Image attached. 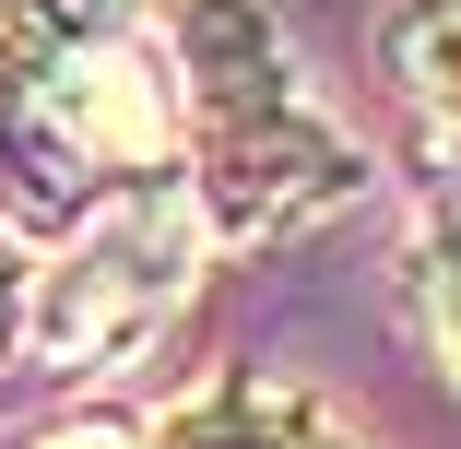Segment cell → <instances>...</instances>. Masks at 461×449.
I'll list each match as a JSON object with an SVG mask.
<instances>
[{"label": "cell", "instance_id": "cell-1", "mask_svg": "<svg viewBox=\"0 0 461 449\" xmlns=\"http://www.w3.org/2000/svg\"><path fill=\"white\" fill-rule=\"evenodd\" d=\"M166 59H177V190H190L202 237L272 248L366 202V142L308 95L260 0H190Z\"/></svg>", "mask_w": 461, "mask_h": 449}, {"label": "cell", "instance_id": "cell-2", "mask_svg": "<svg viewBox=\"0 0 461 449\" xmlns=\"http://www.w3.org/2000/svg\"><path fill=\"white\" fill-rule=\"evenodd\" d=\"M190 273H202V213L177 190V166L119 177V190H95V213H83L48 260H24L13 343L36 367H59V379L107 367V355H131L142 331H166V308L190 296Z\"/></svg>", "mask_w": 461, "mask_h": 449}, {"label": "cell", "instance_id": "cell-3", "mask_svg": "<svg viewBox=\"0 0 461 449\" xmlns=\"http://www.w3.org/2000/svg\"><path fill=\"white\" fill-rule=\"evenodd\" d=\"M24 130L59 154V166H83V177H154V166H177V59H166V36L142 24V13H95L83 36H59L36 71H24Z\"/></svg>", "mask_w": 461, "mask_h": 449}, {"label": "cell", "instance_id": "cell-4", "mask_svg": "<svg viewBox=\"0 0 461 449\" xmlns=\"http://www.w3.org/2000/svg\"><path fill=\"white\" fill-rule=\"evenodd\" d=\"M142 449H355L308 391H285V379H213V391H190Z\"/></svg>", "mask_w": 461, "mask_h": 449}, {"label": "cell", "instance_id": "cell-5", "mask_svg": "<svg viewBox=\"0 0 461 449\" xmlns=\"http://www.w3.org/2000/svg\"><path fill=\"white\" fill-rule=\"evenodd\" d=\"M379 71L402 83V107H414L438 142H461V0H391Z\"/></svg>", "mask_w": 461, "mask_h": 449}, {"label": "cell", "instance_id": "cell-6", "mask_svg": "<svg viewBox=\"0 0 461 449\" xmlns=\"http://www.w3.org/2000/svg\"><path fill=\"white\" fill-rule=\"evenodd\" d=\"M95 13H131V0H0V95H24V71L59 36H83Z\"/></svg>", "mask_w": 461, "mask_h": 449}, {"label": "cell", "instance_id": "cell-7", "mask_svg": "<svg viewBox=\"0 0 461 449\" xmlns=\"http://www.w3.org/2000/svg\"><path fill=\"white\" fill-rule=\"evenodd\" d=\"M426 343H438V367H449V391H461V225L426 248Z\"/></svg>", "mask_w": 461, "mask_h": 449}, {"label": "cell", "instance_id": "cell-8", "mask_svg": "<svg viewBox=\"0 0 461 449\" xmlns=\"http://www.w3.org/2000/svg\"><path fill=\"white\" fill-rule=\"evenodd\" d=\"M24 449H142L131 426H107V414H71V426H36Z\"/></svg>", "mask_w": 461, "mask_h": 449}, {"label": "cell", "instance_id": "cell-9", "mask_svg": "<svg viewBox=\"0 0 461 449\" xmlns=\"http://www.w3.org/2000/svg\"><path fill=\"white\" fill-rule=\"evenodd\" d=\"M13 308H24V248L0 237V343H13Z\"/></svg>", "mask_w": 461, "mask_h": 449}]
</instances>
